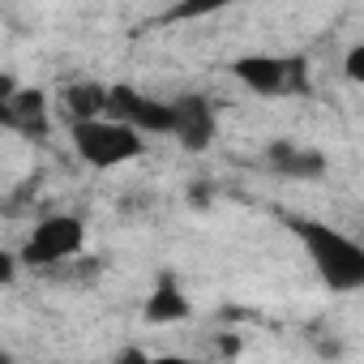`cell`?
I'll return each instance as SVG.
<instances>
[{"mask_svg":"<svg viewBox=\"0 0 364 364\" xmlns=\"http://www.w3.org/2000/svg\"><path fill=\"white\" fill-rule=\"evenodd\" d=\"M287 228L296 232V240L304 245L313 270L321 274V283L330 291H360L364 287V245L334 232L321 219H304V215H287Z\"/></svg>","mask_w":364,"mask_h":364,"instance_id":"6da1fadb","label":"cell"},{"mask_svg":"<svg viewBox=\"0 0 364 364\" xmlns=\"http://www.w3.org/2000/svg\"><path fill=\"white\" fill-rule=\"evenodd\" d=\"M69 137L77 146V154L90 167H120L129 159L141 154V129L116 120V116H86V120H69Z\"/></svg>","mask_w":364,"mask_h":364,"instance_id":"7a4b0ae2","label":"cell"},{"mask_svg":"<svg viewBox=\"0 0 364 364\" xmlns=\"http://www.w3.org/2000/svg\"><path fill=\"white\" fill-rule=\"evenodd\" d=\"M232 73L262 99L274 95H300L304 90V60L300 56H240L232 65Z\"/></svg>","mask_w":364,"mask_h":364,"instance_id":"3957f363","label":"cell"},{"mask_svg":"<svg viewBox=\"0 0 364 364\" xmlns=\"http://www.w3.org/2000/svg\"><path fill=\"white\" fill-rule=\"evenodd\" d=\"M82 240H86L82 219H73V215H52V219H43V223L31 232V240L22 245V262L52 270V266L77 257V253H82Z\"/></svg>","mask_w":364,"mask_h":364,"instance_id":"277c9868","label":"cell"},{"mask_svg":"<svg viewBox=\"0 0 364 364\" xmlns=\"http://www.w3.org/2000/svg\"><path fill=\"white\" fill-rule=\"evenodd\" d=\"M171 116H176L171 137L185 150H206L215 141V133H219L215 107H210L206 95H180V99H171Z\"/></svg>","mask_w":364,"mask_h":364,"instance_id":"5b68a950","label":"cell"},{"mask_svg":"<svg viewBox=\"0 0 364 364\" xmlns=\"http://www.w3.org/2000/svg\"><path fill=\"white\" fill-rule=\"evenodd\" d=\"M112 116L141 129V133H171V124H176L171 103H159L133 86H112Z\"/></svg>","mask_w":364,"mask_h":364,"instance_id":"8992f818","label":"cell"},{"mask_svg":"<svg viewBox=\"0 0 364 364\" xmlns=\"http://www.w3.org/2000/svg\"><path fill=\"white\" fill-rule=\"evenodd\" d=\"M0 116L5 124L31 141H48V99L43 90H14L9 99H0Z\"/></svg>","mask_w":364,"mask_h":364,"instance_id":"52a82bcc","label":"cell"},{"mask_svg":"<svg viewBox=\"0 0 364 364\" xmlns=\"http://www.w3.org/2000/svg\"><path fill=\"white\" fill-rule=\"evenodd\" d=\"M270 167L279 176H291V180H317L326 171V154L321 150H309V146H291V141H270L266 150Z\"/></svg>","mask_w":364,"mask_h":364,"instance_id":"ba28073f","label":"cell"},{"mask_svg":"<svg viewBox=\"0 0 364 364\" xmlns=\"http://www.w3.org/2000/svg\"><path fill=\"white\" fill-rule=\"evenodd\" d=\"M69 120H86V116H112V86H95V82H73L60 95Z\"/></svg>","mask_w":364,"mask_h":364,"instance_id":"9c48e42d","label":"cell"},{"mask_svg":"<svg viewBox=\"0 0 364 364\" xmlns=\"http://www.w3.org/2000/svg\"><path fill=\"white\" fill-rule=\"evenodd\" d=\"M193 309H189V296L180 291L171 279H163L150 296H146V321L154 326H171V321H185Z\"/></svg>","mask_w":364,"mask_h":364,"instance_id":"30bf717a","label":"cell"},{"mask_svg":"<svg viewBox=\"0 0 364 364\" xmlns=\"http://www.w3.org/2000/svg\"><path fill=\"white\" fill-rule=\"evenodd\" d=\"M232 5H240V0H180V5L167 14V22L176 18V22H193V18H210V14H219V9H232Z\"/></svg>","mask_w":364,"mask_h":364,"instance_id":"8fae6325","label":"cell"},{"mask_svg":"<svg viewBox=\"0 0 364 364\" xmlns=\"http://www.w3.org/2000/svg\"><path fill=\"white\" fill-rule=\"evenodd\" d=\"M343 73H347L351 82H360V86H364V43H355V48L343 56Z\"/></svg>","mask_w":364,"mask_h":364,"instance_id":"7c38bea8","label":"cell"},{"mask_svg":"<svg viewBox=\"0 0 364 364\" xmlns=\"http://www.w3.org/2000/svg\"><path fill=\"white\" fill-rule=\"evenodd\" d=\"M14 262H18V257H9V253L0 257V279H5V283H14Z\"/></svg>","mask_w":364,"mask_h":364,"instance_id":"4fadbf2b","label":"cell"}]
</instances>
